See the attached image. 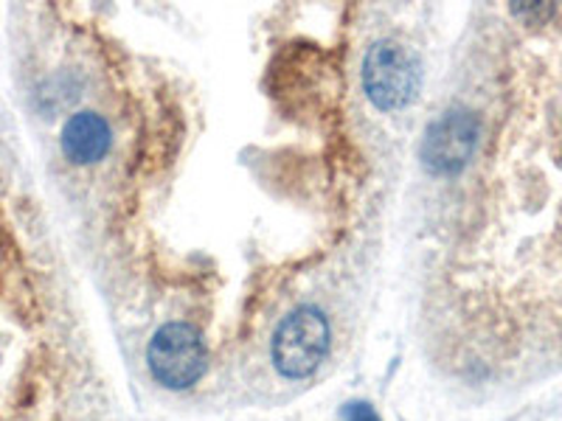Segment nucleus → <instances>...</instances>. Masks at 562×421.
I'll return each mask as SVG.
<instances>
[{"label":"nucleus","instance_id":"obj_1","mask_svg":"<svg viewBox=\"0 0 562 421\" xmlns=\"http://www.w3.org/2000/svg\"><path fill=\"white\" fill-rule=\"evenodd\" d=\"M360 77L369 102L383 113H396L419 96L422 62L408 45L380 39L366 52Z\"/></svg>","mask_w":562,"mask_h":421},{"label":"nucleus","instance_id":"obj_2","mask_svg":"<svg viewBox=\"0 0 562 421\" xmlns=\"http://www.w3.org/2000/svg\"><path fill=\"white\" fill-rule=\"evenodd\" d=\"M333 329L321 309L299 307L281 320L270 343V357L284 379H307L324 365Z\"/></svg>","mask_w":562,"mask_h":421},{"label":"nucleus","instance_id":"obj_3","mask_svg":"<svg viewBox=\"0 0 562 421\" xmlns=\"http://www.w3.org/2000/svg\"><path fill=\"white\" fill-rule=\"evenodd\" d=\"M147 365L155 383L167 390H189L209 365L205 343L189 323H164L147 345Z\"/></svg>","mask_w":562,"mask_h":421},{"label":"nucleus","instance_id":"obj_4","mask_svg":"<svg viewBox=\"0 0 562 421\" xmlns=\"http://www.w3.org/2000/svg\"><path fill=\"white\" fill-rule=\"evenodd\" d=\"M481 122L479 115L464 107H450L425 129L419 144L422 167L434 174H459L473 160L479 149Z\"/></svg>","mask_w":562,"mask_h":421},{"label":"nucleus","instance_id":"obj_5","mask_svg":"<svg viewBox=\"0 0 562 421\" xmlns=\"http://www.w3.org/2000/svg\"><path fill=\"white\" fill-rule=\"evenodd\" d=\"M59 147H63V155L70 163L93 167V163L104 160V155L113 147V133H110V124L104 122L102 115L82 110V113L70 115L68 124L63 127Z\"/></svg>","mask_w":562,"mask_h":421},{"label":"nucleus","instance_id":"obj_6","mask_svg":"<svg viewBox=\"0 0 562 421\" xmlns=\"http://www.w3.org/2000/svg\"><path fill=\"white\" fill-rule=\"evenodd\" d=\"M344 419L346 421H383L378 416V410L371 408L369 402H349L344 408Z\"/></svg>","mask_w":562,"mask_h":421}]
</instances>
